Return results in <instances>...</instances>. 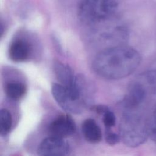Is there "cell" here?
<instances>
[{
	"mask_svg": "<svg viewBox=\"0 0 156 156\" xmlns=\"http://www.w3.org/2000/svg\"><path fill=\"white\" fill-rule=\"evenodd\" d=\"M82 132L85 139L90 143H98L102 140L101 128L93 119L88 118L83 122Z\"/></svg>",
	"mask_w": 156,
	"mask_h": 156,
	"instance_id": "8",
	"label": "cell"
},
{
	"mask_svg": "<svg viewBox=\"0 0 156 156\" xmlns=\"http://www.w3.org/2000/svg\"><path fill=\"white\" fill-rule=\"evenodd\" d=\"M121 139L120 135H118L116 133H114L111 131L110 129L106 130V134H105V141L106 142L111 145H115L117 144Z\"/></svg>",
	"mask_w": 156,
	"mask_h": 156,
	"instance_id": "13",
	"label": "cell"
},
{
	"mask_svg": "<svg viewBox=\"0 0 156 156\" xmlns=\"http://www.w3.org/2000/svg\"><path fill=\"white\" fill-rule=\"evenodd\" d=\"M12 126V117L9 110L3 108L0 111V133L1 136L7 135Z\"/></svg>",
	"mask_w": 156,
	"mask_h": 156,
	"instance_id": "10",
	"label": "cell"
},
{
	"mask_svg": "<svg viewBox=\"0 0 156 156\" xmlns=\"http://www.w3.org/2000/svg\"><path fill=\"white\" fill-rule=\"evenodd\" d=\"M30 51V45L26 41L23 39H16L10 45L9 57L15 62H22L29 58Z\"/></svg>",
	"mask_w": 156,
	"mask_h": 156,
	"instance_id": "6",
	"label": "cell"
},
{
	"mask_svg": "<svg viewBox=\"0 0 156 156\" xmlns=\"http://www.w3.org/2000/svg\"><path fill=\"white\" fill-rule=\"evenodd\" d=\"M148 119L142 109L124 110L119 126L120 136L129 147H137L149 137Z\"/></svg>",
	"mask_w": 156,
	"mask_h": 156,
	"instance_id": "2",
	"label": "cell"
},
{
	"mask_svg": "<svg viewBox=\"0 0 156 156\" xmlns=\"http://www.w3.org/2000/svg\"><path fill=\"white\" fill-rule=\"evenodd\" d=\"M117 9L116 0H81L78 14L83 23L93 25L110 20Z\"/></svg>",
	"mask_w": 156,
	"mask_h": 156,
	"instance_id": "3",
	"label": "cell"
},
{
	"mask_svg": "<svg viewBox=\"0 0 156 156\" xmlns=\"http://www.w3.org/2000/svg\"><path fill=\"white\" fill-rule=\"evenodd\" d=\"M6 95L12 100H19L25 94L26 87L25 85L20 82H10L5 87Z\"/></svg>",
	"mask_w": 156,
	"mask_h": 156,
	"instance_id": "9",
	"label": "cell"
},
{
	"mask_svg": "<svg viewBox=\"0 0 156 156\" xmlns=\"http://www.w3.org/2000/svg\"><path fill=\"white\" fill-rule=\"evenodd\" d=\"M102 121L106 130L110 129L116 124V116L113 112L108 108L103 114Z\"/></svg>",
	"mask_w": 156,
	"mask_h": 156,
	"instance_id": "12",
	"label": "cell"
},
{
	"mask_svg": "<svg viewBox=\"0 0 156 156\" xmlns=\"http://www.w3.org/2000/svg\"><path fill=\"white\" fill-rule=\"evenodd\" d=\"M54 71L58 80L61 84L66 88H71L75 85L77 81V76L73 74L71 69L60 61L54 63Z\"/></svg>",
	"mask_w": 156,
	"mask_h": 156,
	"instance_id": "7",
	"label": "cell"
},
{
	"mask_svg": "<svg viewBox=\"0 0 156 156\" xmlns=\"http://www.w3.org/2000/svg\"><path fill=\"white\" fill-rule=\"evenodd\" d=\"M149 137L156 143V107L148 119Z\"/></svg>",
	"mask_w": 156,
	"mask_h": 156,
	"instance_id": "11",
	"label": "cell"
},
{
	"mask_svg": "<svg viewBox=\"0 0 156 156\" xmlns=\"http://www.w3.org/2000/svg\"><path fill=\"white\" fill-rule=\"evenodd\" d=\"M69 146L63 138L51 136L43 140L38 145L37 154L39 155H66L69 154Z\"/></svg>",
	"mask_w": 156,
	"mask_h": 156,
	"instance_id": "4",
	"label": "cell"
},
{
	"mask_svg": "<svg viewBox=\"0 0 156 156\" xmlns=\"http://www.w3.org/2000/svg\"><path fill=\"white\" fill-rule=\"evenodd\" d=\"M76 130L75 122L68 114L58 116L49 126V132L52 136L63 138L73 135Z\"/></svg>",
	"mask_w": 156,
	"mask_h": 156,
	"instance_id": "5",
	"label": "cell"
},
{
	"mask_svg": "<svg viewBox=\"0 0 156 156\" xmlns=\"http://www.w3.org/2000/svg\"><path fill=\"white\" fill-rule=\"evenodd\" d=\"M140 53L134 48L119 44L105 48L94 57L92 68L99 76L119 79L133 73L141 62Z\"/></svg>",
	"mask_w": 156,
	"mask_h": 156,
	"instance_id": "1",
	"label": "cell"
}]
</instances>
